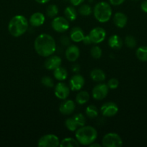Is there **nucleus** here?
Instances as JSON below:
<instances>
[{
    "label": "nucleus",
    "instance_id": "nucleus-1",
    "mask_svg": "<svg viewBox=\"0 0 147 147\" xmlns=\"http://www.w3.org/2000/svg\"><path fill=\"white\" fill-rule=\"evenodd\" d=\"M34 47L39 55L49 57L56 51V45L53 37L50 34H41L35 40Z\"/></svg>",
    "mask_w": 147,
    "mask_h": 147
},
{
    "label": "nucleus",
    "instance_id": "nucleus-2",
    "mask_svg": "<svg viewBox=\"0 0 147 147\" xmlns=\"http://www.w3.org/2000/svg\"><path fill=\"white\" fill-rule=\"evenodd\" d=\"M28 29V21L23 15H16L11 19L8 24L9 32L13 37H18L24 34Z\"/></svg>",
    "mask_w": 147,
    "mask_h": 147
},
{
    "label": "nucleus",
    "instance_id": "nucleus-3",
    "mask_svg": "<svg viewBox=\"0 0 147 147\" xmlns=\"http://www.w3.org/2000/svg\"><path fill=\"white\" fill-rule=\"evenodd\" d=\"M75 136L79 144L89 146L95 142L97 137V132L92 126H83L79 127L76 131Z\"/></svg>",
    "mask_w": 147,
    "mask_h": 147
},
{
    "label": "nucleus",
    "instance_id": "nucleus-4",
    "mask_svg": "<svg viewBox=\"0 0 147 147\" xmlns=\"http://www.w3.org/2000/svg\"><path fill=\"white\" fill-rule=\"evenodd\" d=\"M94 16L98 22L105 23L109 21L112 16L110 5L105 1L97 3L94 7Z\"/></svg>",
    "mask_w": 147,
    "mask_h": 147
},
{
    "label": "nucleus",
    "instance_id": "nucleus-5",
    "mask_svg": "<svg viewBox=\"0 0 147 147\" xmlns=\"http://www.w3.org/2000/svg\"><path fill=\"white\" fill-rule=\"evenodd\" d=\"M102 144L104 147H121L122 140L116 133H108L103 136Z\"/></svg>",
    "mask_w": 147,
    "mask_h": 147
},
{
    "label": "nucleus",
    "instance_id": "nucleus-6",
    "mask_svg": "<svg viewBox=\"0 0 147 147\" xmlns=\"http://www.w3.org/2000/svg\"><path fill=\"white\" fill-rule=\"evenodd\" d=\"M60 144V141L55 134H46L40 137L37 142L39 147H57Z\"/></svg>",
    "mask_w": 147,
    "mask_h": 147
},
{
    "label": "nucleus",
    "instance_id": "nucleus-7",
    "mask_svg": "<svg viewBox=\"0 0 147 147\" xmlns=\"http://www.w3.org/2000/svg\"><path fill=\"white\" fill-rule=\"evenodd\" d=\"M51 27L58 32H64L69 28V20L63 17H56L51 22Z\"/></svg>",
    "mask_w": 147,
    "mask_h": 147
},
{
    "label": "nucleus",
    "instance_id": "nucleus-8",
    "mask_svg": "<svg viewBox=\"0 0 147 147\" xmlns=\"http://www.w3.org/2000/svg\"><path fill=\"white\" fill-rule=\"evenodd\" d=\"M109 88L105 83H99L94 87L92 89V97L96 100H102L108 95Z\"/></svg>",
    "mask_w": 147,
    "mask_h": 147
},
{
    "label": "nucleus",
    "instance_id": "nucleus-9",
    "mask_svg": "<svg viewBox=\"0 0 147 147\" xmlns=\"http://www.w3.org/2000/svg\"><path fill=\"white\" fill-rule=\"evenodd\" d=\"M92 43L98 44L103 41L106 37V32L102 27H95L92 29L89 34Z\"/></svg>",
    "mask_w": 147,
    "mask_h": 147
},
{
    "label": "nucleus",
    "instance_id": "nucleus-10",
    "mask_svg": "<svg viewBox=\"0 0 147 147\" xmlns=\"http://www.w3.org/2000/svg\"><path fill=\"white\" fill-rule=\"evenodd\" d=\"M100 111L105 117H112L118 113V107L113 102H107L101 106Z\"/></svg>",
    "mask_w": 147,
    "mask_h": 147
},
{
    "label": "nucleus",
    "instance_id": "nucleus-11",
    "mask_svg": "<svg viewBox=\"0 0 147 147\" xmlns=\"http://www.w3.org/2000/svg\"><path fill=\"white\" fill-rule=\"evenodd\" d=\"M55 96L61 100H65L70 93V88L63 83H59L55 86Z\"/></svg>",
    "mask_w": 147,
    "mask_h": 147
},
{
    "label": "nucleus",
    "instance_id": "nucleus-12",
    "mask_svg": "<svg viewBox=\"0 0 147 147\" xmlns=\"http://www.w3.org/2000/svg\"><path fill=\"white\" fill-rule=\"evenodd\" d=\"M84 85V78L79 74H75L69 80V88L74 91H78L83 88Z\"/></svg>",
    "mask_w": 147,
    "mask_h": 147
},
{
    "label": "nucleus",
    "instance_id": "nucleus-13",
    "mask_svg": "<svg viewBox=\"0 0 147 147\" xmlns=\"http://www.w3.org/2000/svg\"><path fill=\"white\" fill-rule=\"evenodd\" d=\"M65 55H66V58L69 61H76L80 55V51H79V47L74 45H69L65 52Z\"/></svg>",
    "mask_w": 147,
    "mask_h": 147
},
{
    "label": "nucleus",
    "instance_id": "nucleus-14",
    "mask_svg": "<svg viewBox=\"0 0 147 147\" xmlns=\"http://www.w3.org/2000/svg\"><path fill=\"white\" fill-rule=\"evenodd\" d=\"M61 58L59 56H49L48 58L45 62V67L48 70H54L55 69L60 67L61 65Z\"/></svg>",
    "mask_w": 147,
    "mask_h": 147
},
{
    "label": "nucleus",
    "instance_id": "nucleus-15",
    "mask_svg": "<svg viewBox=\"0 0 147 147\" xmlns=\"http://www.w3.org/2000/svg\"><path fill=\"white\" fill-rule=\"evenodd\" d=\"M75 103L71 100H65L59 106V111L63 115H70L74 111Z\"/></svg>",
    "mask_w": 147,
    "mask_h": 147
},
{
    "label": "nucleus",
    "instance_id": "nucleus-16",
    "mask_svg": "<svg viewBox=\"0 0 147 147\" xmlns=\"http://www.w3.org/2000/svg\"><path fill=\"white\" fill-rule=\"evenodd\" d=\"M45 20L46 18L43 13L35 12L30 16L29 22L33 27H40L45 22Z\"/></svg>",
    "mask_w": 147,
    "mask_h": 147
},
{
    "label": "nucleus",
    "instance_id": "nucleus-17",
    "mask_svg": "<svg viewBox=\"0 0 147 147\" xmlns=\"http://www.w3.org/2000/svg\"><path fill=\"white\" fill-rule=\"evenodd\" d=\"M127 22H128V18H127V16L124 13L117 12L114 15V24L118 28H123L126 25Z\"/></svg>",
    "mask_w": 147,
    "mask_h": 147
},
{
    "label": "nucleus",
    "instance_id": "nucleus-18",
    "mask_svg": "<svg viewBox=\"0 0 147 147\" xmlns=\"http://www.w3.org/2000/svg\"><path fill=\"white\" fill-rule=\"evenodd\" d=\"M84 34V32L79 27H74L71 29L70 32V38L72 41L75 42H79L83 40Z\"/></svg>",
    "mask_w": 147,
    "mask_h": 147
},
{
    "label": "nucleus",
    "instance_id": "nucleus-19",
    "mask_svg": "<svg viewBox=\"0 0 147 147\" xmlns=\"http://www.w3.org/2000/svg\"><path fill=\"white\" fill-rule=\"evenodd\" d=\"M108 45L111 48L115 49V50H119L122 46V40L117 34L112 35L108 40Z\"/></svg>",
    "mask_w": 147,
    "mask_h": 147
},
{
    "label": "nucleus",
    "instance_id": "nucleus-20",
    "mask_svg": "<svg viewBox=\"0 0 147 147\" xmlns=\"http://www.w3.org/2000/svg\"><path fill=\"white\" fill-rule=\"evenodd\" d=\"M91 78L95 82H102L105 80V73L101 69H94L90 73Z\"/></svg>",
    "mask_w": 147,
    "mask_h": 147
},
{
    "label": "nucleus",
    "instance_id": "nucleus-21",
    "mask_svg": "<svg viewBox=\"0 0 147 147\" xmlns=\"http://www.w3.org/2000/svg\"><path fill=\"white\" fill-rule=\"evenodd\" d=\"M53 76L56 80L59 81H62L67 78L68 73L66 69L63 67H59L58 68L55 69L53 71Z\"/></svg>",
    "mask_w": 147,
    "mask_h": 147
},
{
    "label": "nucleus",
    "instance_id": "nucleus-22",
    "mask_svg": "<svg viewBox=\"0 0 147 147\" xmlns=\"http://www.w3.org/2000/svg\"><path fill=\"white\" fill-rule=\"evenodd\" d=\"M64 15L65 17L69 21H74L77 17V12L74 7L69 6L67 7L64 10Z\"/></svg>",
    "mask_w": 147,
    "mask_h": 147
},
{
    "label": "nucleus",
    "instance_id": "nucleus-23",
    "mask_svg": "<svg viewBox=\"0 0 147 147\" xmlns=\"http://www.w3.org/2000/svg\"><path fill=\"white\" fill-rule=\"evenodd\" d=\"M59 146L61 147H78L79 143L76 139L73 138H65L61 142H60Z\"/></svg>",
    "mask_w": 147,
    "mask_h": 147
},
{
    "label": "nucleus",
    "instance_id": "nucleus-24",
    "mask_svg": "<svg viewBox=\"0 0 147 147\" xmlns=\"http://www.w3.org/2000/svg\"><path fill=\"white\" fill-rule=\"evenodd\" d=\"M89 99V94L88 92L82 90L80 91L76 96V101L78 104H85Z\"/></svg>",
    "mask_w": 147,
    "mask_h": 147
},
{
    "label": "nucleus",
    "instance_id": "nucleus-25",
    "mask_svg": "<svg viewBox=\"0 0 147 147\" xmlns=\"http://www.w3.org/2000/svg\"><path fill=\"white\" fill-rule=\"evenodd\" d=\"M137 58L143 62H147V46H141L135 52Z\"/></svg>",
    "mask_w": 147,
    "mask_h": 147
},
{
    "label": "nucleus",
    "instance_id": "nucleus-26",
    "mask_svg": "<svg viewBox=\"0 0 147 147\" xmlns=\"http://www.w3.org/2000/svg\"><path fill=\"white\" fill-rule=\"evenodd\" d=\"M65 126L71 131H76L79 128V125L77 124L74 118H69L65 121Z\"/></svg>",
    "mask_w": 147,
    "mask_h": 147
},
{
    "label": "nucleus",
    "instance_id": "nucleus-27",
    "mask_svg": "<svg viewBox=\"0 0 147 147\" xmlns=\"http://www.w3.org/2000/svg\"><path fill=\"white\" fill-rule=\"evenodd\" d=\"M85 113L87 117L90 118V119H95L98 116V110L96 106L94 105H90L86 108Z\"/></svg>",
    "mask_w": 147,
    "mask_h": 147
},
{
    "label": "nucleus",
    "instance_id": "nucleus-28",
    "mask_svg": "<svg viewBox=\"0 0 147 147\" xmlns=\"http://www.w3.org/2000/svg\"><path fill=\"white\" fill-rule=\"evenodd\" d=\"M79 14L82 16H89L90 15L91 13H92V7L89 5V4H82L80 6V7L79 8L78 10Z\"/></svg>",
    "mask_w": 147,
    "mask_h": 147
},
{
    "label": "nucleus",
    "instance_id": "nucleus-29",
    "mask_svg": "<svg viewBox=\"0 0 147 147\" xmlns=\"http://www.w3.org/2000/svg\"><path fill=\"white\" fill-rule=\"evenodd\" d=\"M59 13V8L55 4H50L47 7L46 9V14L49 17H55Z\"/></svg>",
    "mask_w": 147,
    "mask_h": 147
},
{
    "label": "nucleus",
    "instance_id": "nucleus-30",
    "mask_svg": "<svg viewBox=\"0 0 147 147\" xmlns=\"http://www.w3.org/2000/svg\"><path fill=\"white\" fill-rule=\"evenodd\" d=\"M102 50L99 46H93L91 49L90 54L93 58L95 59H99L102 56Z\"/></svg>",
    "mask_w": 147,
    "mask_h": 147
},
{
    "label": "nucleus",
    "instance_id": "nucleus-31",
    "mask_svg": "<svg viewBox=\"0 0 147 147\" xmlns=\"http://www.w3.org/2000/svg\"><path fill=\"white\" fill-rule=\"evenodd\" d=\"M73 118L75 120V121H76V123H77V124L79 125V127L83 126L85 125V123H86V119H85L84 116L82 113H77V114H75Z\"/></svg>",
    "mask_w": 147,
    "mask_h": 147
},
{
    "label": "nucleus",
    "instance_id": "nucleus-32",
    "mask_svg": "<svg viewBox=\"0 0 147 147\" xmlns=\"http://www.w3.org/2000/svg\"><path fill=\"white\" fill-rule=\"evenodd\" d=\"M125 43L127 45V47H130V48H133V47H135L137 42L135 37L131 35H128L125 37Z\"/></svg>",
    "mask_w": 147,
    "mask_h": 147
},
{
    "label": "nucleus",
    "instance_id": "nucleus-33",
    "mask_svg": "<svg viewBox=\"0 0 147 147\" xmlns=\"http://www.w3.org/2000/svg\"><path fill=\"white\" fill-rule=\"evenodd\" d=\"M41 83L43 84V86L47 88H52L54 86V82H53V79L49 76H44L42 78Z\"/></svg>",
    "mask_w": 147,
    "mask_h": 147
},
{
    "label": "nucleus",
    "instance_id": "nucleus-34",
    "mask_svg": "<svg viewBox=\"0 0 147 147\" xmlns=\"http://www.w3.org/2000/svg\"><path fill=\"white\" fill-rule=\"evenodd\" d=\"M108 86L109 88L110 89H115L118 87L119 86V81H118V79L116 78H110L108 82Z\"/></svg>",
    "mask_w": 147,
    "mask_h": 147
},
{
    "label": "nucleus",
    "instance_id": "nucleus-35",
    "mask_svg": "<svg viewBox=\"0 0 147 147\" xmlns=\"http://www.w3.org/2000/svg\"><path fill=\"white\" fill-rule=\"evenodd\" d=\"M60 42L64 46H69L71 44V38L66 35H63L60 38Z\"/></svg>",
    "mask_w": 147,
    "mask_h": 147
},
{
    "label": "nucleus",
    "instance_id": "nucleus-36",
    "mask_svg": "<svg viewBox=\"0 0 147 147\" xmlns=\"http://www.w3.org/2000/svg\"><path fill=\"white\" fill-rule=\"evenodd\" d=\"M82 42H83V44L85 45H90L91 43H92V40H91L90 37H89V34H88V35L84 36Z\"/></svg>",
    "mask_w": 147,
    "mask_h": 147
},
{
    "label": "nucleus",
    "instance_id": "nucleus-37",
    "mask_svg": "<svg viewBox=\"0 0 147 147\" xmlns=\"http://www.w3.org/2000/svg\"><path fill=\"white\" fill-rule=\"evenodd\" d=\"M109 1H110V3L112 5L118 6L122 4L125 0H109Z\"/></svg>",
    "mask_w": 147,
    "mask_h": 147
},
{
    "label": "nucleus",
    "instance_id": "nucleus-38",
    "mask_svg": "<svg viewBox=\"0 0 147 147\" xmlns=\"http://www.w3.org/2000/svg\"><path fill=\"white\" fill-rule=\"evenodd\" d=\"M73 6H79L84 1V0H69Z\"/></svg>",
    "mask_w": 147,
    "mask_h": 147
},
{
    "label": "nucleus",
    "instance_id": "nucleus-39",
    "mask_svg": "<svg viewBox=\"0 0 147 147\" xmlns=\"http://www.w3.org/2000/svg\"><path fill=\"white\" fill-rule=\"evenodd\" d=\"M141 9L144 12L147 13V0H144L141 4Z\"/></svg>",
    "mask_w": 147,
    "mask_h": 147
},
{
    "label": "nucleus",
    "instance_id": "nucleus-40",
    "mask_svg": "<svg viewBox=\"0 0 147 147\" xmlns=\"http://www.w3.org/2000/svg\"><path fill=\"white\" fill-rule=\"evenodd\" d=\"M79 70H80V66L79 65H73V67H72V70H73L74 73H78V72L79 71Z\"/></svg>",
    "mask_w": 147,
    "mask_h": 147
},
{
    "label": "nucleus",
    "instance_id": "nucleus-41",
    "mask_svg": "<svg viewBox=\"0 0 147 147\" xmlns=\"http://www.w3.org/2000/svg\"><path fill=\"white\" fill-rule=\"evenodd\" d=\"M89 147H101L102 146V145L99 144L95 143V142H94L93 143H92L90 145H89Z\"/></svg>",
    "mask_w": 147,
    "mask_h": 147
},
{
    "label": "nucleus",
    "instance_id": "nucleus-42",
    "mask_svg": "<svg viewBox=\"0 0 147 147\" xmlns=\"http://www.w3.org/2000/svg\"><path fill=\"white\" fill-rule=\"evenodd\" d=\"M35 1L39 4H46V3L48 2L50 0H35Z\"/></svg>",
    "mask_w": 147,
    "mask_h": 147
},
{
    "label": "nucleus",
    "instance_id": "nucleus-43",
    "mask_svg": "<svg viewBox=\"0 0 147 147\" xmlns=\"http://www.w3.org/2000/svg\"><path fill=\"white\" fill-rule=\"evenodd\" d=\"M133 1H138V0H133Z\"/></svg>",
    "mask_w": 147,
    "mask_h": 147
}]
</instances>
